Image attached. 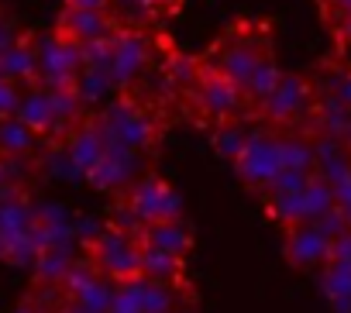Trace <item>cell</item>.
I'll return each instance as SVG.
<instances>
[{
    "mask_svg": "<svg viewBox=\"0 0 351 313\" xmlns=\"http://www.w3.org/2000/svg\"><path fill=\"white\" fill-rule=\"evenodd\" d=\"M313 107H317V86L306 76L282 73L279 83L269 90V97L255 103V117H262L269 127L289 131L300 121H313Z\"/></svg>",
    "mask_w": 351,
    "mask_h": 313,
    "instance_id": "obj_1",
    "label": "cell"
},
{
    "mask_svg": "<svg viewBox=\"0 0 351 313\" xmlns=\"http://www.w3.org/2000/svg\"><path fill=\"white\" fill-rule=\"evenodd\" d=\"M83 258L110 282H124V279L141 275V241L110 227V224H104L97 234L86 238Z\"/></svg>",
    "mask_w": 351,
    "mask_h": 313,
    "instance_id": "obj_2",
    "label": "cell"
},
{
    "mask_svg": "<svg viewBox=\"0 0 351 313\" xmlns=\"http://www.w3.org/2000/svg\"><path fill=\"white\" fill-rule=\"evenodd\" d=\"M238 179L255 190V193H265L279 169H282V159H279V131H269V127H258L248 134V141L241 145V151L231 159Z\"/></svg>",
    "mask_w": 351,
    "mask_h": 313,
    "instance_id": "obj_3",
    "label": "cell"
},
{
    "mask_svg": "<svg viewBox=\"0 0 351 313\" xmlns=\"http://www.w3.org/2000/svg\"><path fill=\"white\" fill-rule=\"evenodd\" d=\"M117 203H124L141 224L152 221H165V217H183V197L165 176H158L155 169H148L145 176H138L121 197Z\"/></svg>",
    "mask_w": 351,
    "mask_h": 313,
    "instance_id": "obj_4",
    "label": "cell"
},
{
    "mask_svg": "<svg viewBox=\"0 0 351 313\" xmlns=\"http://www.w3.org/2000/svg\"><path fill=\"white\" fill-rule=\"evenodd\" d=\"M148 69H152V42L145 35H138L134 28L121 25V32L114 35V55L107 66L114 90H131Z\"/></svg>",
    "mask_w": 351,
    "mask_h": 313,
    "instance_id": "obj_5",
    "label": "cell"
},
{
    "mask_svg": "<svg viewBox=\"0 0 351 313\" xmlns=\"http://www.w3.org/2000/svg\"><path fill=\"white\" fill-rule=\"evenodd\" d=\"M148 159V155H138V151H128L121 145H107L104 159L83 176L93 190L100 193H110V197H121L138 176H145L148 169H141V162Z\"/></svg>",
    "mask_w": 351,
    "mask_h": 313,
    "instance_id": "obj_6",
    "label": "cell"
},
{
    "mask_svg": "<svg viewBox=\"0 0 351 313\" xmlns=\"http://www.w3.org/2000/svg\"><path fill=\"white\" fill-rule=\"evenodd\" d=\"M282 251L293 268H320L330 258V238L313 221H300L282 227Z\"/></svg>",
    "mask_w": 351,
    "mask_h": 313,
    "instance_id": "obj_7",
    "label": "cell"
},
{
    "mask_svg": "<svg viewBox=\"0 0 351 313\" xmlns=\"http://www.w3.org/2000/svg\"><path fill=\"white\" fill-rule=\"evenodd\" d=\"M14 117H21L38 138H52L56 131H69V124L59 117V110H56V100H52V93L45 90V86H38V83H32V90H25L21 93V103H18V110H14Z\"/></svg>",
    "mask_w": 351,
    "mask_h": 313,
    "instance_id": "obj_8",
    "label": "cell"
},
{
    "mask_svg": "<svg viewBox=\"0 0 351 313\" xmlns=\"http://www.w3.org/2000/svg\"><path fill=\"white\" fill-rule=\"evenodd\" d=\"M117 28L121 25H117V18L110 11H90V8H73V4L62 8V18L56 25V32L76 38L80 45L83 42H97V38H110Z\"/></svg>",
    "mask_w": 351,
    "mask_h": 313,
    "instance_id": "obj_9",
    "label": "cell"
},
{
    "mask_svg": "<svg viewBox=\"0 0 351 313\" xmlns=\"http://www.w3.org/2000/svg\"><path fill=\"white\" fill-rule=\"evenodd\" d=\"M141 241L145 245H155L169 255H180L186 258L193 251V227L186 224V217H165V221H152L141 227Z\"/></svg>",
    "mask_w": 351,
    "mask_h": 313,
    "instance_id": "obj_10",
    "label": "cell"
},
{
    "mask_svg": "<svg viewBox=\"0 0 351 313\" xmlns=\"http://www.w3.org/2000/svg\"><path fill=\"white\" fill-rule=\"evenodd\" d=\"M320 286L337 313H351V262L344 258H327L320 268Z\"/></svg>",
    "mask_w": 351,
    "mask_h": 313,
    "instance_id": "obj_11",
    "label": "cell"
},
{
    "mask_svg": "<svg viewBox=\"0 0 351 313\" xmlns=\"http://www.w3.org/2000/svg\"><path fill=\"white\" fill-rule=\"evenodd\" d=\"M141 275L155 279V282H180V279H186V258L169 255V251L141 241Z\"/></svg>",
    "mask_w": 351,
    "mask_h": 313,
    "instance_id": "obj_12",
    "label": "cell"
},
{
    "mask_svg": "<svg viewBox=\"0 0 351 313\" xmlns=\"http://www.w3.org/2000/svg\"><path fill=\"white\" fill-rule=\"evenodd\" d=\"M38 134L21 121V117H0V159H25L35 148Z\"/></svg>",
    "mask_w": 351,
    "mask_h": 313,
    "instance_id": "obj_13",
    "label": "cell"
},
{
    "mask_svg": "<svg viewBox=\"0 0 351 313\" xmlns=\"http://www.w3.org/2000/svg\"><path fill=\"white\" fill-rule=\"evenodd\" d=\"M207 134H210V145H214V151L221 155V159H234L252 131H248L245 117H231V121H217Z\"/></svg>",
    "mask_w": 351,
    "mask_h": 313,
    "instance_id": "obj_14",
    "label": "cell"
},
{
    "mask_svg": "<svg viewBox=\"0 0 351 313\" xmlns=\"http://www.w3.org/2000/svg\"><path fill=\"white\" fill-rule=\"evenodd\" d=\"M279 66H276V59L272 55H262L258 59V66H255V73H252V79H248V86H245V93H248V100H252V110H255V103L262 100V97H269V90L279 83Z\"/></svg>",
    "mask_w": 351,
    "mask_h": 313,
    "instance_id": "obj_15",
    "label": "cell"
},
{
    "mask_svg": "<svg viewBox=\"0 0 351 313\" xmlns=\"http://www.w3.org/2000/svg\"><path fill=\"white\" fill-rule=\"evenodd\" d=\"M73 8H90V11H110V0H66Z\"/></svg>",
    "mask_w": 351,
    "mask_h": 313,
    "instance_id": "obj_16",
    "label": "cell"
},
{
    "mask_svg": "<svg viewBox=\"0 0 351 313\" xmlns=\"http://www.w3.org/2000/svg\"><path fill=\"white\" fill-rule=\"evenodd\" d=\"M165 313H197V303H180V306H172Z\"/></svg>",
    "mask_w": 351,
    "mask_h": 313,
    "instance_id": "obj_17",
    "label": "cell"
},
{
    "mask_svg": "<svg viewBox=\"0 0 351 313\" xmlns=\"http://www.w3.org/2000/svg\"><path fill=\"white\" fill-rule=\"evenodd\" d=\"M62 313H73V310H62Z\"/></svg>",
    "mask_w": 351,
    "mask_h": 313,
    "instance_id": "obj_18",
    "label": "cell"
}]
</instances>
